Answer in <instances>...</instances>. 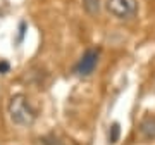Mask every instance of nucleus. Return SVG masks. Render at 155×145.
Segmentation results:
<instances>
[{"instance_id": "f257e3e1", "label": "nucleus", "mask_w": 155, "mask_h": 145, "mask_svg": "<svg viewBox=\"0 0 155 145\" xmlns=\"http://www.w3.org/2000/svg\"><path fill=\"white\" fill-rule=\"evenodd\" d=\"M7 111H9V117L11 121L21 128H28L35 123L36 119V112L31 107L29 100L24 97V95L17 93L14 97H11L9 100V106H7Z\"/></svg>"}, {"instance_id": "f03ea898", "label": "nucleus", "mask_w": 155, "mask_h": 145, "mask_svg": "<svg viewBox=\"0 0 155 145\" xmlns=\"http://www.w3.org/2000/svg\"><path fill=\"white\" fill-rule=\"evenodd\" d=\"M107 11L117 19L127 21L138 14V0H107Z\"/></svg>"}, {"instance_id": "7ed1b4c3", "label": "nucleus", "mask_w": 155, "mask_h": 145, "mask_svg": "<svg viewBox=\"0 0 155 145\" xmlns=\"http://www.w3.org/2000/svg\"><path fill=\"white\" fill-rule=\"evenodd\" d=\"M98 56H100V52L97 49H88L81 56V59L78 61V64L74 66V72L79 74V76H88V74H91L93 69L97 67V64H98Z\"/></svg>"}, {"instance_id": "20e7f679", "label": "nucleus", "mask_w": 155, "mask_h": 145, "mask_svg": "<svg viewBox=\"0 0 155 145\" xmlns=\"http://www.w3.org/2000/svg\"><path fill=\"white\" fill-rule=\"evenodd\" d=\"M140 133L145 140H155V116H147L140 123Z\"/></svg>"}, {"instance_id": "39448f33", "label": "nucleus", "mask_w": 155, "mask_h": 145, "mask_svg": "<svg viewBox=\"0 0 155 145\" xmlns=\"http://www.w3.org/2000/svg\"><path fill=\"white\" fill-rule=\"evenodd\" d=\"M100 4H102V0H83V7L84 11L88 12V14H98L100 11Z\"/></svg>"}, {"instance_id": "423d86ee", "label": "nucleus", "mask_w": 155, "mask_h": 145, "mask_svg": "<svg viewBox=\"0 0 155 145\" xmlns=\"http://www.w3.org/2000/svg\"><path fill=\"white\" fill-rule=\"evenodd\" d=\"M119 133H121V128H119L117 123H114L110 126V131H109V142L110 143H116L117 140H119Z\"/></svg>"}, {"instance_id": "0eeeda50", "label": "nucleus", "mask_w": 155, "mask_h": 145, "mask_svg": "<svg viewBox=\"0 0 155 145\" xmlns=\"http://www.w3.org/2000/svg\"><path fill=\"white\" fill-rule=\"evenodd\" d=\"M7 71H9V64H7L5 61H2V62H0V72H2V74H5Z\"/></svg>"}]
</instances>
